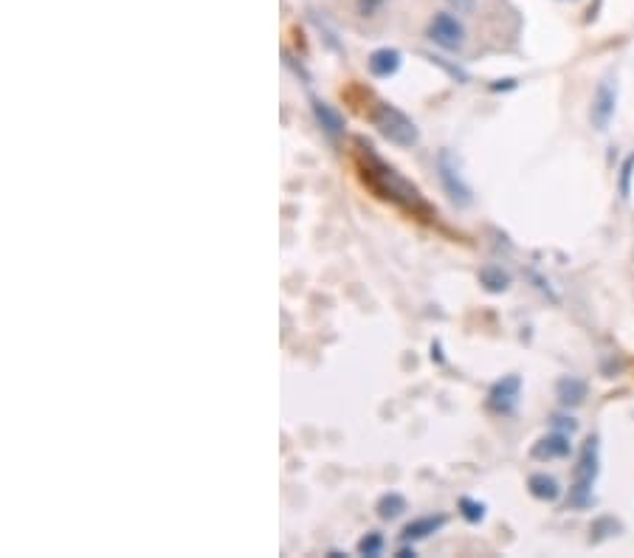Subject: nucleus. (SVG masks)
Wrapping results in <instances>:
<instances>
[{
	"label": "nucleus",
	"instance_id": "f257e3e1",
	"mask_svg": "<svg viewBox=\"0 0 634 558\" xmlns=\"http://www.w3.org/2000/svg\"><path fill=\"white\" fill-rule=\"evenodd\" d=\"M358 144H361V141H358ZM358 170H361L364 184L370 186L375 195H381L384 201L395 203V206H401V209L412 212V215H423V217L432 215V209H429V203L423 201V195L418 192V186H412L406 178H403L401 172L392 170L389 164H384L378 155L372 153V147H364V144H361V153H358Z\"/></svg>",
	"mask_w": 634,
	"mask_h": 558
},
{
	"label": "nucleus",
	"instance_id": "f03ea898",
	"mask_svg": "<svg viewBox=\"0 0 634 558\" xmlns=\"http://www.w3.org/2000/svg\"><path fill=\"white\" fill-rule=\"evenodd\" d=\"M370 119L378 127V133L395 147H415L420 141L418 124L389 102H375L370 110Z\"/></svg>",
	"mask_w": 634,
	"mask_h": 558
},
{
	"label": "nucleus",
	"instance_id": "7ed1b4c3",
	"mask_svg": "<svg viewBox=\"0 0 634 558\" xmlns=\"http://www.w3.org/2000/svg\"><path fill=\"white\" fill-rule=\"evenodd\" d=\"M598 471H601V443H598V437H589L578 454V465L573 471V488H570L573 508L592 505V485L598 480Z\"/></svg>",
	"mask_w": 634,
	"mask_h": 558
},
{
	"label": "nucleus",
	"instance_id": "20e7f679",
	"mask_svg": "<svg viewBox=\"0 0 634 558\" xmlns=\"http://www.w3.org/2000/svg\"><path fill=\"white\" fill-rule=\"evenodd\" d=\"M437 175H440V184L449 192L451 201L460 203V206L471 203V186L465 184L460 164H457V158L449 150H443V153L437 155Z\"/></svg>",
	"mask_w": 634,
	"mask_h": 558
},
{
	"label": "nucleus",
	"instance_id": "39448f33",
	"mask_svg": "<svg viewBox=\"0 0 634 558\" xmlns=\"http://www.w3.org/2000/svg\"><path fill=\"white\" fill-rule=\"evenodd\" d=\"M429 40L446 51H460L465 46V26L449 12H437L429 23Z\"/></svg>",
	"mask_w": 634,
	"mask_h": 558
},
{
	"label": "nucleus",
	"instance_id": "423d86ee",
	"mask_svg": "<svg viewBox=\"0 0 634 558\" xmlns=\"http://www.w3.org/2000/svg\"><path fill=\"white\" fill-rule=\"evenodd\" d=\"M615 105H618V85L606 77L604 82L598 85L595 96H592V110H589L595 130H606V127H609L612 116H615Z\"/></svg>",
	"mask_w": 634,
	"mask_h": 558
},
{
	"label": "nucleus",
	"instance_id": "0eeeda50",
	"mask_svg": "<svg viewBox=\"0 0 634 558\" xmlns=\"http://www.w3.org/2000/svg\"><path fill=\"white\" fill-rule=\"evenodd\" d=\"M522 395V378L519 375H505L502 381H496L494 389L488 392V406L496 415H511Z\"/></svg>",
	"mask_w": 634,
	"mask_h": 558
},
{
	"label": "nucleus",
	"instance_id": "6e6552de",
	"mask_svg": "<svg viewBox=\"0 0 634 558\" xmlns=\"http://www.w3.org/2000/svg\"><path fill=\"white\" fill-rule=\"evenodd\" d=\"M530 457L533 460H564V457H570V434L567 432H553V434H544L542 440H536L533 443V449H530Z\"/></svg>",
	"mask_w": 634,
	"mask_h": 558
},
{
	"label": "nucleus",
	"instance_id": "1a4fd4ad",
	"mask_svg": "<svg viewBox=\"0 0 634 558\" xmlns=\"http://www.w3.org/2000/svg\"><path fill=\"white\" fill-rule=\"evenodd\" d=\"M401 65H403V57L398 48H378V51H372L370 60H367L370 74L378 79L395 77V74L401 71Z\"/></svg>",
	"mask_w": 634,
	"mask_h": 558
},
{
	"label": "nucleus",
	"instance_id": "9d476101",
	"mask_svg": "<svg viewBox=\"0 0 634 558\" xmlns=\"http://www.w3.org/2000/svg\"><path fill=\"white\" fill-rule=\"evenodd\" d=\"M313 116H316V122H319V127L325 130L327 136H341L344 133V116H341L339 110L333 108V105H327V102H322V99H313Z\"/></svg>",
	"mask_w": 634,
	"mask_h": 558
},
{
	"label": "nucleus",
	"instance_id": "9b49d317",
	"mask_svg": "<svg viewBox=\"0 0 634 558\" xmlns=\"http://www.w3.org/2000/svg\"><path fill=\"white\" fill-rule=\"evenodd\" d=\"M440 527H446V516H420V519H412L409 525L403 527V542L429 539V536L437 533Z\"/></svg>",
	"mask_w": 634,
	"mask_h": 558
},
{
	"label": "nucleus",
	"instance_id": "f8f14e48",
	"mask_svg": "<svg viewBox=\"0 0 634 558\" xmlns=\"http://www.w3.org/2000/svg\"><path fill=\"white\" fill-rule=\"evenodd\" d=\"M587 392V384L581 378H573V375L561 378L556 384V398L561 401V406H581V403L587 401Z\"/></svg>",
	"mask_w": 634,
	"mask_h": 558
},
{
	"label": "nucleus",
	"instance_id": "ddd939ff",
	"mask_svg": "<svg viewBox=\"0 0 634 558\" xmlns=\"http://www.w3.org/2000/svg\"><path fill=\"white\" fill-rule=\"evenodd\" d=\"M527 488H530V494L542 499V502H556L561 496V485L556 482V477H547V474H533L527 480Z\"/></svg>",
	"mask_w": 634,
	"mask_h": 558
},
{
	"label": "nucleus",
	"instance_id": "4468645a",
	"mask_svg": "<svg viewBox=\"0 0 634 558\" xmlns=\"http://www.w3.org/2000/svg\"><path fill=\"white\" fill-rule=\"evenodd\" d=\"M378 516L384 519V522H392V519H398L401 513L409 511V505H406V499L401 494H384L378 499Z\"/></svg>",
	"mask_w": 634,
	"mask_h": 558
},
{
	"label": "nucleus",
	"instance_id": "2eb2a0df",
	"mask_svg": "<svg viewBox=\"0 0 634 558\" xmlns=\"http://www.w3.org/2000/svg\"><path fill=\"white\" fill-rule=\"evenodd\" d=\"M480 279L491 294H502V291H508V285H511V277H508L502 268H482Z\"/></svg>",
	"mask_w": 634,
	"mask_h": 558
},
{
	"label": "nucleus",
	"instance_id": "dca6fc26",
	"mask_svg": "<svg viewBox=\"0 0 634 558\" xmlns=\"http://www.w3.org/2000/svg\"><path fill=\"white\" fill-rule=\"evenodd\" d=\"M460 513H463L465 522L477 525V522L485 519V505L477 502V499H471V496H463V499H460Z\"/></svg>",
	"mask_w": 634,
	"mask_h": 558
},
{
	"label": "nucleus",
	"instance_id": "f3484780",
	"mask_svg": "<svg viewBox=\"0 0 634 558\" xmlns=\"http://www.w3.org/2000/svg\"><path fill=\"white\" fill-rule=\"evenodd\" d=\"M384 550V536L381 533H367L361 542H358V553L361 556H381Z\"/></svg>",
	"mask_w": 634,
	"mask_h": 558
},
{
	"label": "nucleus",
	"instance_id": "a211bd4d",
	"mask_svg": "<svg viewBox=\"0 0 634 558\" xmlns=\"http://www.w3.org/2000/svg\"><path fill=\"white\" fill-rule=\"evenodd\" d=\"M632 167H634V155H629V158H626V164H623V184H620V192H623V195H629V178H632Z\"/></svg>",
	"mask_w": 634,
	"mask_h": 558
},
{
	"label": "nucleus",
	"instance_id": "6ab92c4d",
	"mask_svg": "<svg viewBox=\"0 0 634 558\" xmlns=\"http://www.w3.org/2000/svg\"><path fill=\"white\" fill-rule=\"evenodd\" d=\"M384 3L387 0H358V9H361V15H375Z\"/></svg>",
	"mask_w": 634,
	"mask_h": 558
},
{
	"label": "nucleus",
	"instance_id": "aec40b11",
	"mask_svg": "<svg viewBox=\"0 0 634 558\" xmlns=\"http://www.w3.org/2000/svg\"><path fill=\"white\" fill-rule=\"evenodd\" d=\"M449 3L457 9V12H463V15L474 12V6H477V0H449Z\"/></svg>",
	"mask_w": 634,
	"mask_h": 558
},
{
	"label": "nucleus",
	"instance_id": "412c9836",
	"mask_svg": "<svg viewBox=\"0 0 634 558\" xmlns=\"http://www.w3.org/2000/svg\"><path fill=\"white\" fill-rule=\"evenodd\" d=\"M415 556V547H401L398 550V558H412Z\"/></svg>",
	"mask_w": 634,
	"mask_h": 558
}]
</instances>
